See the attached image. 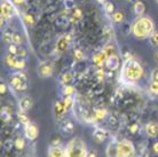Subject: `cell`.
<instances>
[{"instance_id":"2","label":"cell","mask_w":158,"mask_h":157,"mask_svg":"<svg viewBox=\"0 0 158 157\" xmlns=\"http://www.w3.org/2000/svg\"><path fill=\"white\" fill-rule=\"evenodd\" d=\"M123 78L125 79L127 83H136L142 78L143 69L141 64L135 59L126 60L124 66H123Z\"/></svg>"},{"instance_id":"43","label":"cell","mask_w":158,"mask_h":157,"mask_svg":"<svg viewBox=\"0 0 158 157\" xmlns=\"http://www.w3.org/2000/svg\"><path fill=\"white\" fill-rule=\"evenodd\" d=\"M6 92H7V87H6V85H5L4 83H1L0 84V93L4 95Z\"/></svg>"},{"instance_id":"45","label":"cell","mask_w":158,"mask_h":157,"mask_svg":"<svg viewBox=\"0 0 158 157\" xmlns=\"http://www.w3.org/2000/svg\"><path fill=\"white\" fill-rule=\"evenodd\" d=\"M152 149H154L155 153L158 154V142H156V143H154V146H152Z\"/></svg>"},{"instance_id":"28","label":"cell","mask_w":158,"mask_h":157,"mask_svg":"<svg viewBox=\"0 0 158 157\" xmlns=\"http://www.w3.org/2000/svg\"><path fill=\"white\" fill-rule=\"evenodd\" d=\"M63 104L65 107V109L69 110L73 104V99H72V95H69V96H65L63 100Z\"/></svg>"},{"instance_id":"5","label":"cell","mask_w":158,"mask_h":157,"mask_svg":"<svg viewBox=\"0 0 158 157\" xmlns=\"http://www.w3.org/2000/svg\"><path fill=\"white\" fill-rule=\"evenodd\" d=\"M28 78L23 72H16L15 75L10 78V86L16 91H25L28 87Z\"/></svg>"},{"instance_id":"24","label":"cell","mask_w":158,"mask_h":157,"mask_svg":"<svg viewBox=\"0 0 158 157\" xmlns=\"http://www.w3.org/2000/svg\"><path fill=\"white\" fill-rule=\"evenodd\" d=\"M17 117H19V121H20V123L22 124L23 126H27L28 124H30V119H29V117L25 115V111H22L21 110L20 112L17 114Z\"/></svg>"},{"instance_id":"18","label":"cell","mask_w":158,"mask_h":157,"mask_svg":"<svg viewBox=\"0 0 158 157\" xmlns=\"http://www.w3.org/2000/svg\"><path fill=\"white\" fill-rule=\"evenodd\" d=\"M67 112V109L64 107L63 102H60V101H56L54 103V114L57 118H62L64 116V114Z\"/></svg>"},{"instance_id":"8","label":"cell","mask_w":158,"mask_h":157,"mask_svg":"<svg viewBox=\"0 0 158 157\" xmlns=\"http://www.w3.org/2000/svg\"><path fill=\"white\" fill-rule=\"evenodd\" d=\"M70 36L67 35V36H63V37H60L57 41H56V45H55V51L57 53H64V52L68 51V48H69V44H70Z\"/></svg>"},{"instance_id":"21","label":"cell","mask_w":158,"mask_h":157,"mask_svg":"<svg viewBox=\"0 0 158 157\" xmlns=\"http://www.w3.org/2000/svg\"><path fill=\"white\" fill-rule=\"evenodd\" d=\"M134 13L136 14L138 16H143L144 12H146V5L143 1L141 0H138V1H135L134 2Z\"/></svg>"},{"instance_id":"31","label":"cell","mask_w":158,"mask_h":157,"mask_svg":"<svg viewBox=\"0 0 158 157\" xmlns=\"http://www.w3.org/2000/svg\"><path fill=\"white\" fill-rule=\"evenodd\" d=\"M75 92V88L71 86V85H64L63 87V93L65 96H69V95H72Z\"/></svg>"},{"instance_id":"46","label":"cell","mask_w":158,"mask_h":157,"mask_svg":"<svg viewBox=\"0 0 158 157\" xmlns=\"http://www.w3.org/2000/svg\"><path fill=\"white\" fill-rule=\"evenodd\" d=\"M25 1V0H14V4L16 5H22Z\"/></svg>"},{"instance_id":"9","label":"cell","mask_w":158,"mask_h":157,"mask_svg":"<svg viewBox=\"0 0 158 157\" xmlns=\"http://www.w3.org/2000/svg\"><path fill=\"white\" fill-rule=\"evenodd\" d=\"M38 134H39V130L35 123H30L27 126H24V135L29 140H36L38 138Z\"/></svg>"},{"instance_id":"37","label":"cell","mask_w":158,"mask_h":157,"mask_svg":"<svg viewBox=\"0 0 158 157\" xmlns=\"http://www.w3.org/2000/svg\"><path fill=\"white\" fill-rule=\"evenodd\" d=\"M28 55V53H27V49L24 47H19V51H17V54H16V56L17 57H20V59H23V57H25Z\"/></svg>"},{"instance_id":"50","label":"cell","mask_w":158,"mask_h":157,"mask_svg":"<svg viewBox=\"0 0 158 157\" xmlns=\"http://www.w3.org/2000/svg\"><path fill=\"white\" fill-rule=\"evenodd\" d=\"M157 4H158V0H157Z\"/></svg>"},{"instance_id":"19","label":"cell","mask_w":158,"mask_h":157,"mask_svg":"<svg viewBox=\"0 0 158 157\" xmlns=\"http://www.w3.org/2000/svg\"><path fill=\"white\" fill-rule=\"evenodd\" d=\"M103 53L107 55V57H110V56H116L118 55V49L116 47L114 44H107L104 47H103Z\"/></svg>"},{"instance_id":"13","label":"cell","mask_w":158,"mask_h":157,"mask_svg":"<svg viewBox=\"0 0 158 157\" xmlns=\"http://www.w3.org/2000/svg\"><path fill=\"white\" fill-rule=\"evenodd\" d=\"M120 66V61H119L118 55L116 56H110V57H107V61H106V67L111 71H116Z\"/></svg>"},{"instance_id":"11","label":"cell","mask_w":158,"mask_h":157,"mask_svg":"<svg viewBox=\"0 0 158 157\" xmlns=\"http://www.w3.org/2000/svg\"><path fill=\"white\" fill-rule=\"evenodd\" d=\"M109 134L106 130H103L101 127H96L93 132V140H94L96 143H102L108 139Z\"/></svg>"},{"instance_id":"25","label":"cell","mask_w":158,"mask_h":157,"mask_svg":"<svg viewBox=\"0 0 158 157\" xmlns=\"http://www.w3.org/2000/svg\"><path fill=\"white\" fill-rule=\"evenodd\" d=\"M111 19H112V21H114L115 23H120V22H123V21H124V19H125V15H124V13H123V12H120V11H117V12H115L114 14H112Z\"/></svg>"},{"instance_id":"49","label":"cell","mask_w":158,"mask_h":157,"mask_svg":"<svg viewBox=\"0 0 158 157\" xmlns=\"http://www.w3.org/2000/svg\"><path fill=\"white\" fill-rule=\"evenodd\" d=\"M128 1H138V0H128Z\"/></svg>"},{"instance_id":"23","label":"cell","mask_w":158,"mask_h":157,"mask_svg":"<svg viewBox=\"0 0 158 157\" xmlns=\"http://www.w3.org/2000/svg\"><path fill=\"white\" fill-rule=\"evenodd\" d=\"M103 37L106 38L107 41H110L112 38H114V30L110 25H106L103 28Z\"/></svg>"},{"instance_id":"29","label":"cell","mask_w":158,"mask_h":157,"mask_svg":"<svg viewBox=\"0 0 158 157\" xmlns=\"http://www.w3.org/2000/svg\"><path fill=\"white\" fill-rule=\"evenodd\" d=\"M149 90H150L151 94L155 95V96H158V82H152V80H151Z\"/></svg>"},{"instance_id":"32","label":"cell","mask_w":158,"mask_h":157,"mask_svg":"<svg viewBox=\"0 0 158 157\" xmlns=\"http://www.w3.org/2000/svg\"><path fill=\"white\" fill-rule=\"evenodd\" d=\"M23 43V37L19 33H14L13 35V44H15V45H21V44Z\"/></svg>"},{"instance_id":"26","label":"cell","mask_w":158,"mask_h":157,"mask_svg":"<svg viewBox=\"0 0 158 157\" xmlns=\"http://www.w3.org/2000/svg\"><path fill=\"white\" fill-rule=\"evenodd\" d=\"M61 82L63 83L64 85H70L72 82V75L70 72H64L61 77Z\"/></svg>"},{"instance_id":"39","label":"cell","mask_w":158,"mask_h":157,"mask_svg":"<svg viewBox=\"0 0 158 157\" xmlns=\"http://www.w3.org/2000/svg\"><path fill=\"white\" fill-rule=\"evenodd\" d=\"M81 16H83L81 11H80L79 8H75V9H73V19H76V20H80Z\"/></svg>"},{"instance_id":"10","label":"cell","mask_w":158,"mask_h":157,"mask_svg":"<svg viewBox=\"0 0 158 157\" xmlns=\"http://www.w3.org/2000/svg\"><path fill=\"white\" fill-rule=\"evenodd\" d=\"M1 20H9L14 14V8L12 4L8 1H2L1 2Z\"/></svg>"},{"instance_id":"20","label":"cell","mask_w":158,"mask_h":157,"mask_svg":"<svg viewBox=\"0 0 158 157\" xmlns=\"http://www.w3.org/2000/svg\"><path fill=\"white\" fill-rule=\"evenodd\" d=\"M106 117H107V110L103 109V108H100V109H96L94 112H93L92 119H93L94 122H102Z\"/></svg>"},{"instance_id":"40","label":"cell","mask_w":158,"mask_h":157,"mask_svg":"<svg viewBox=\"0 0 158 157\" xmlns=\"http://www.w3.org/2000/svg\"><path fill=\"white\" fill-rule=\"evenodd\" d=\"M150 78L152 82H158V68H155L154 70L151 71Z\"/></svg>"},{"instance_id":"47","label":"cell","mask_w":158,"mask_h":157,"mask_svg":"<svg viewBox=\"0 0 158 157\" xmlns=\"http://www.w3.org/2000/svg\"><path fill=\"white\" fill-rule=\"evenodd\" d=\"M155 60H156V62H157V64H158V51L155 53Z\"/></svg>"},{"instance_id":"15","label":"cell","mask_w":158,"mask_h":157,"mask_svg":"<svg viewBox=\"0 0 158 157\" xmlns=\"http://www.w3.org/2000/svg\"><path fill=\"white\" fill-rule=\"evenodd\" d=\"M146 133L149 138H156L158 135V124L156 122H150L146 125Z\"/></svg>"},{"instance_id":"35","label":"cell","mask_w":158,"mask_h":157,"mask_svg":"<svg viewBox=\"0 0 158 157\" xmlns=\"http://www.w3.org/2000/svg\"><path fill=\"white\" fill-rule=\"evenodd\" d=\"M13 35L12 32H5L4 33V41L8 44H13Z\"/></svg>"},{"instance_id":"12","label":"cell","mask_w":158,"mask_h":157,"mask_svg":"<svg viewBox=\"0 0 158 157\" xmlns=\"http://www.w3.org/2000/svg\"><path fill=\"white\" fill-rule=\"evenodd\" d=\"M48 157H65V149L60 145H52L48 149Z\"/></svg>"},{"instance_id":"34","label":"cell","mask_w":158,"mask_h":157,"mask_svg":"<svg viewBox=\"0 0 158 157\" xmlns=\"http://www.w3.org/2000/svg\"><path fill=\"white\" fill-rule=\"evenodd\" d=\"M24 139H22V138H17L15 140V142H14V146H15L17 149H23L24 148Z\"/></svg>"},{"instance_id":"38","label":"cell","mask_w":158,"mask_h":157,"mask_svg":"<svg viewBox=\"0 0 158 157\" xmlns=\"http://www.w3.org/2000/svg\"><path fill=\"white\" fill-rule=\"evenodd\" d=\"M106 77V74H104V70H103L102 68H99L98 70H96V78L99 79V80H103V78Z\"/></svg>"},{"instance_id":"17","label":"cell","mask_w":158,"mask_h":157,"mask_svg":"<svg viewBox=\"0 0 158 157\" xmlns=\"http://www.w3.org/2000/svg\"><path fill=\"white\" fill-rule=\"evenodd\" d=\"M20 109L22 110V111H28V110L31 109L32 104H33V102H32V99L29 96V95H25V96H23V98L20 100Z\"/></svg>"},{"instance_id":"7","label":"cell","mask_w":158,"mask_h":157,"mask_svg":"<svg viewBox=\"0 0 158 157\" xmlns=\"http://www.w3.org/2000/svg\"><path fill=\"white\" fill-rule=\"evenodd\" d=\"M37 71H38L39 77H41V78H48L54 72V64L51 61H44V62H41L38 66Z\"/></svg>"},{"instance_id":"44","label":"cell","mask_w":158,"mask_h":157,"mask_svg":"<svg viewBox=\"0 0 158 157\" xmlns=\"http://www.w3.org/2000/svg\"><path fill=\"white\" fill-rule=\"evenodd\" d=\"M87 157H99V155H98V153L95 150H91V151H88Z\"/></svg>"},{"instance_id":"33","label":"cell","mask_w":158,"mask_h":157,"mask_svg":"<svg viewBox=\"0 0 158 157\" xmlns=\"http://www.w3.org/2000/svg\"><path fill=\"white\" fill-rule=\"evenodd\" d=\"M150 44L152 46H158V31H154L150 36Z\"/></svg>"},{"instance_id":"30","label":"cell","mask_w":158,"mask_h":157,"mask_svg":"<svg viewBox=\"0 0 158 157\" xmlns=\"http://www.w3.org/2000/svg\"><path fill=\"white\" fill-rule=\"evenodd\" d=\"M7 51H8V54L16 55V54H17V51H19V46H17V45H15V44H9Z\"/></svg>"},{"instance_id":"48","label":"cell","mask_w":158,"mask_h":157,"mask_svg":"<svg viewBox=\"0 0 158 157\" xmlns=\"http://www.w3.org/2000/svg\"><path fill=\"white\" fill-rule=\"evenodd\" d=\"M98 1H99V2H103V4H104V2H106V1H108V0H98Z\"/></svg>"},{"instance_id":"22","label":"cell","mask_w":158,"mask_h":157,"mask_svg":"<svg viewBox=\"0 0 158 157\" xmlns=\"http://www.w3.org/2000/svg\"><path fill=\"white\" fill-rule=\"evenodd\" d=\"M73 129H75V126L72 124L71 122H69V121H64L62 124H61V130L63 131L65 134H71L73 132Z\"/></svg>"},{"instance_id":"3","label":"cell","mask_w":158,"mask_h":157,"mask_svg":"<svg viewBox=\"0 0 158 157\" xmlns=\"http://www.w3.org/2000/svg\"><path fill=\"white\" fill-rule=\"evenodd\" d=\"M86 145L80 138H73L65 147V157H87Z\"/></svg>"},{"instance_id":"27","label":"cell","mask_w":158,"mask_h":157,"mask_svg":"<svg viewBox=\"0 0 158 157\" xmlns=\"http://www.w3.org/2000/svg\"><path fill=\"white\" fill-rule=\"evenodd\" d=\"M103 7H104L106 13H108V14H114L115 13V6L110 1H106L104 5H103Z\"/></svg>"},{"instance_id":"42","label":"cell","mask_w":158,"mask_h":157,"mask_svg":"<svg viewBox=\"0 0 158 157\" xmlns=\"http://www.w3.org/2000/svg\"><path fill=\"white\" fill-rule=\"evenodd\" d=\"M139 131V125L136 124V123H134V124H132V125L130 126V132L131 133H136Z\"/></svg>"},{"instance_id":"1","label":"cell","mask_w":158,"mask_h":157,"mask_svg":"<svg viewBox=\"0 0 158 157\" xmlns=\"http://www.w3.org/2000/svg\"><path fill=\"white\" fill-rule=\"evenodd\" d=\"M155 31V24L150 17L139 16L132 25V33L138 39H147L150 38Z\"/></svg>"},{"instance_id":"4","label":"cell","mask_w":158,"mask_h":157,"mask_svg":"<svg viewBox=\"0 0 158 157\" xmlns=\"http://www.w3.org/2000/svg\"><path fill=\"white\" fill-rule=\"evenodd\" d=\"M117 147L120 157H135V147L130 140H119L117 141Z\"/></svg>"},{"instance_id":"6","label":"cell","mask_w":158,"mask_h":157,"mask_svg":"<svg viewBox=\"0 0 158 157\" xmlns=\"http://www.w3.org/2000/svg\"><path fill=\"white\" fill-rule=\"evenodd\" d=\"M5 63H6L7 67L16 69V70H21V69H24V68H25V62H24L22 59L17 57L16 55H12V54L6 55Z\"/></svg>"},{"instance_id":"41","label":"cell","mask_w":158,"mask_h":157,"mask_svg":"<svg viewBox=\"0 0 158 157\" xmlns=\"http://www.w3.org/2000/svg\"><path fill=\"white\" fill-rule=\"evenodd\" d=\"M24 21L27 22V23L29 24H33V22H35V20H33V16L32 15H24Z\"/></svg>"},{"instance_id":"14","label":"cell","mask_w":158,"mask_h":157,"mask_svg":"<svg viewBox=\"0 0 158 157\" xmlns=\"http://www.w3.org/2000/svg\"><path fill=\"white\" fill-rule=\"evenodd\" d=\"M106 61H107V55L103 53V51H100L93 55V62L96 67L102 68L106 64Z\"/></svg>"},{"instance_id":"36","label":"cell","mask_w":158,"mask_h":157,"mask_svg":"<svg viewBox=\"0 0 158 157\" xmlns=\"http://www.w3.org/2000/svg\"><path fill=\"white\" fill-rule=\"evenodd\" d=\"M73 57H75L77 61H81L84 59V53L80 49H75L73 51Z\"/></svg>"},{"instance_id":"16","label":"cell","mask_w":158,"mask_h":157,"mask_svg":"<svg viewBox=\"0 0 158 157\" xmlns=\"http://www.w3.org/2000/svg\"><path fill=\"white\" fill-rule=\"evenodd\" d=\"M106 154L108 157H120L119 156L118 147H117V141H112L108 145L107 149H106Z\"/></svg>"}]
</instances>
